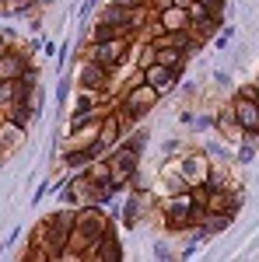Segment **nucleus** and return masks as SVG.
Listing matches in <instances>:
<instances>
[{"label": "nucleus", "mask_w": 259, "mask_h": 262, "mask_svg": "<svg viewBox=\"0 0 259 262\" xmlns=\"http://www.w3.org/2000/svg\"><path fill=\"white\" fill-rule=\"evenodd\" d=\"M109 227H112V224H109V217L102 213L98 206L77 210V224H74V231H70V248H67V255H70V259H84V252L95 248L98 238Z\"/></svg>", "instance_id": "1"}, {"label": "nucleus", "mask_w": 259, "mask_h": 262, "mask_svg": "<svg viewBox=\"0 0 259 262\" xmlns=\"http://www.w3.org/2000/svg\"><path fill=\"white\" fill-rule=\"evenodd\" d=\"M130 56V35L123 39H109V42H91V60L102 63V67H119L123 60Z\"/></svg>", "instance_id": "2"}, {"label": "nucleus", "mask_w": 259, "mask_h": 262, "mask_svg": "<svg viewBox=\"0 0 259 262\" xmlns=\"http://www.w3.org/2000/svg\"><path fill=\"white\" fill-rule=\"evenodd\" d=\"M154 101H158V91H154L151 84L144 81V84H137V88L126 95V101L119 105V112H123V116H126L130 122H133V119H140L147 108H154Z\"/></svg>", "instance_id": "3"}, {"label": "nucleus", "mask_w": 259, "mask_h": 262, "mask_svg": "<svg viewBox=\"0 0 259 262\" xmlns=\"http://www.w3.org/2000/svg\"><path fill=\"white\" fill-rule=\"evenodd\" d=\"M235 116H238V126L242 133H249V137H256L259 133V101L256 98H235Z\"/></svg>", "instance_id": "4"}, {"label": "nucleus", "mask_w": 259, "mask_h": 262, "mask_svg": "<svg viewBox=\"0 0 259 262\" xmlns=\"http://www.w3.org/2000/svg\"><path fill=\"white\" fill-rule=\"evenodd\" d=\"M175 77H179V70H172V67H165V63H151V67H144V81L151 84L158 95L172 91V88H175Z\"/></svg>", "instance_id": "5"}, {"label": "nucleus", "mask_w": 259, "mask_h": 262, "mask_svg": "<svg viewBox=\"0 0 259 262\" xmlns=\"http://www.w3.org/2000/svg\"><path fill=\"white\" fill-rule=\"evenodd\" d=\"M84 259H109V262L123 259V248H119V242H116V231L109 227V231H105V234L98 238V245L84 252Z\"/></svg>", "instance_id": "6"}, {"label": "nucleus", "mask_w": 259, "mask_h": 262, "mask_svg": "<svg viewBox=\"0 0 259 262\" xmlns=\"http://www.w3.org/2000/svg\"><path fill=\"white\" fill-rule=\"evenodd\" d=\"M133 175H137V150L123 147L112 158V182H126V179H133Z\"/></svg>", "instance_id": "7"}, {"label": "nucleus", "mask_w": 259, "mask_h": 262, "mask_svg": "<svg viewBox=\"0 0 259 262\" xmlns=\"http://www.w3.org/2000/svg\"><path fill=\"white\" fill-rule=\"evenodd\" d=\"M158 21L168 28V35L172 32H186V28H193V18H189V7H165V11H158Z\"/></svg>", "instance_id": "8"}, {"label": "nucleus", "mask_w": 259, "mask_h": 262, "mask_svg": "<svg viewBox=\"0 0 259 262\" xmlns=\"http://www.w3.org/2000/svg\"><path fill=\"white\" fill-rule=\"evenodd\" d=\"M25 70L28 67H25V60H21L18 53H11V49L0 53V81H18Z\"/></svg>", "instance_id": "9"}, {"label": "nucleus", "mask_w": 259, "mask_h": 262, "mask_svg": "<svg viewBox=\"0 0 259 262\" xmlns=\"http://www.w3.org/2000/svg\"><path fill=\"white\" fill-rule=\"evenodd\" d=\"M158 42V39H154ZM186 56L189 53H182L179 46H172V42H158V60L154 63H165V67H172V70H182L186 67Z\"/></svg>", "instance_id": "10"}, {"label": "nucleus", "mask_w": 259, "mask_h": 262, "mask_svg": "<svg viewBox=\"0 0 259 262\" xmlns=\"http://www.w3.org/2000/svg\"><path fill=\"white\" fill-rule=\"evenodd\" d=\"M105 77H109V67H102V63H88L84 70H81V88H105Z\"/></svg>", "instance_id": "11"}, {"label": "nucleus", "mask_w": 259, "mask_h": 262, "mask_svg": "<svg viewBox=\"0 0 259 262\" xmlns=\"http://www.w3.org/2000/svg\"><path fill=\"white\" fill-rule=\"evenodd\" d=\"M217 129L228 137V140H235L242 133V126H238V116H235V105H228V108H221V116H217Z\"/></svg>", "instance_id": "12"}, {"label": "nucleus", "mask_w": 259, "mask_h": 262, "mask_svg": "<svg viewBox=\"0 0 259 262\" xmlns=\"http://www.w3.org/2000/svg\"><path fill=\"white\" fill-rule=\"evenodd\" d=\"M123 35H133L130 28H123V25H95V32H91V42H109V39H123Z\"/></svg>", "instance_id": "13"}, {"label": "nucleus", "mask_w": 259, "mask_h": 262, "mask_svg": "<svg viewBox=\"0 0 259 262\" xmlns=\"http://www.w3.org/2000/svg\"><path fill=\"white\" fill-rule=\"evenodd\" d=\"M88 179L91 182H112V161H91Z\"/></svg>", "instance_id": "14"}, {"label": "nucleus", "mask_w": 259, "mask_h": 262, "mask_svg": "<svg viewBox=\"0 0 259 262\" xmlns=\"http://www.w3.org/2000/svg\"><path fill=\"white\" fill-rule=\"evenodd\" d=\"M189 18H193V25L207 21V18H210V7H207V4H200V0H193V4H189Z\"/></svg>", "instance_id": "15"}, {"label": "nucleus", "mask_w": 259, "mask_h": 262, "mask_svg": "<svg viewBox=\"0 0 259 262\" xmlns=\"http://www.w3.org/2000/svg\"><path fill=\"white\" fill-rule=\"evenodd\" d=\"M14 95H18V81H0V101L4 105H11Z\"/></svg>", "instance_id": "16"}, {"label": "nucleus", "mask_w": 259, "mask_h": 262, "mask_svg": "<svg viewBox=\"0 0 259 262\" xmlns=\"http://www.w3.org/2000/svg\"><path fill=\"white\" fill-rule=\"evenodd\" d=\"M88 161H95V158L88 154V147H84V150H74V154H67V164H70V168H81V164H88Z\"/></svg>", "instance_id": "17"}, {"label": "nucleus", "mask_w": 259, "mask_h": 262, "mask_svg": "<svg viewBox=\"0 0 259 262\" xmlns=\"http://www.w3.org/2000/svg\"><path fill=\"white\" fill-rule=\"evenodd\" d=\"M32 4H35V0H4L7 11H11V7H14V11H25V7H32Z\"/></svg>", "instance_id": "18"}, {"label": "nucleus", "mask_w": 259, "mask_h": 262, "mask_svg": "<svg viewBox=\"0 0 259 262\" xmlns=\"http://www.w3.org/2000/svg\"><path fill=\"white\" fill-rule=\"evenodd\" d=\"M112 4H119V7H130V11H133V7H147L151 0H112Z\"/></svg>", "instance_id": "19"}, {"label": "nucleus", "mask_w": 259, "mask_h": 262, "mask_svg": "<svg viewBox=\"0 0 259 262\" xmlns=\"http://www.w3.org/2000/svg\"><path fill=\"white\" fill-rule=\"evenodd\" d=\"M238 95H242V98H256V101H259V88H256V84H245Z\"/></svg>", "instance_id": "20"}, {"label": "nucleus", "mask_w": 259, "mask_h": 262, "mask_svg": "<svg viewBox=\"0 0 259 262\" xmlns=\"http://www.w3.org/2000/svg\"><path fill=\"white\" fill-rule=\"evenodd\" d=\"M200 4H207L210 11H221V0H200Z\"/></svg>", "instance_id": "21"}, {"label": "nucleus", "mask_w": 259, "mask_h": 262, "mask_svg": "<svg viewBox=\"0 0 259 262\" xmlns=\"http://www.w3.org/2000/svg\"><path fill=\"white\" fill-rule=\"evenodd\" d=\"M172 4H175V7H189L193 0H172Z\"/></svg>", "instance_id": "22"}]
</instances>
